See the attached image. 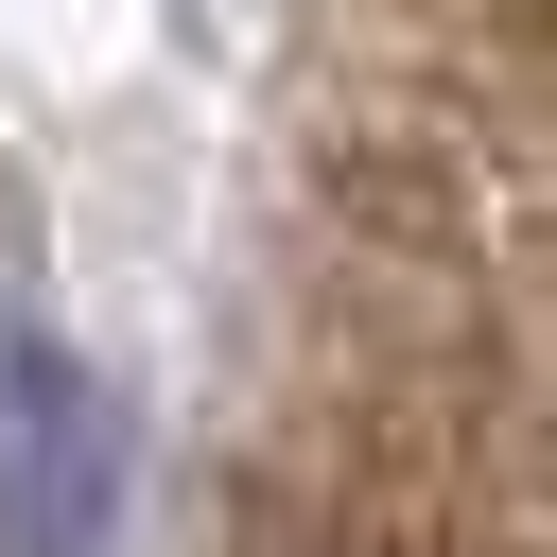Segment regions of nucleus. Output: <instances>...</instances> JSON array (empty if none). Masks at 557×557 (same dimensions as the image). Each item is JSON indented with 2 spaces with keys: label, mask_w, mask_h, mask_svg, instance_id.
I'll list each match as a JSON object with an SVG mask.
<instances>
[{
  "label": "nucleus",
  "mask_w": 557,
  "mask_h": 557,
  "mask_svg": "<svg viewBox=\"0 0 557 557\" xmlns=\"http://www.w3.org/2000/svg\"><path fill=\"white\" fill-rule=\"evenodd\" d=\"M104 522H122V400L87 383V348L0 313V557H104Z\"/></svg>",
  "instance_id": "f257e3e1"
}]
</instances>
